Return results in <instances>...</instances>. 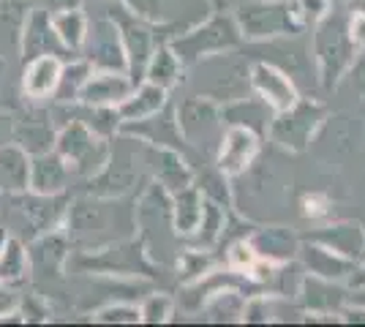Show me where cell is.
Wrapping results in <instances>:
<instances>
[{"label": "cell", "mask_w": 365, "mask_h": 327, "mask_svg": "<svg viewBox=\"0 0 365 327\" xmlns=\"http://www.w3.org/2000/svg\"><path fill=\"white\" fill-rule=\"evenodd\" d=\"M55 150L68 164V170H76L79 175H96L107 164V147L91 131V125L82 120L66 123L55 134Z\"/></svg>", "instance_id": "cell-1"}, {"label": "cell", "mask_w": 365, "mask_h": 327, "mask_svg": "<svg viewBox=\"0 0 365 327\" xmlns=\"http://www.w3.org/2000/svg\"><path fill=\"white\" fill-rule=\"evenodd\" d=\"M68 164L63 161V156L52 147L44 153L31 156V186L28 191L41 194V197H58L66 183H68Z\"/></svg>", "instance_id": "cell-2"}, {"label": "cell", "mask_w": 365, "mask_h": 327, "mask_svg": "<svg viewBox=\"0 0 365 327\" xmlns=\"http://www.w3.org/2000/svg\"><path fill=\"white\" fill-rule=\"evenodd\" d=\"M63 63L58 55H36L31 58L25 74H22V90L28 98H46L55 95L58 79H61Z\"/></svg>", "instance_id": "cell-3"}, {"label": "cell", "mask_w": 365, "mask_h": 327, "mask_svg": "<svg viewBox=\"0 0 365 327\" xmlns=\"http://www.w3.org/2000/svg\"><path fill=\"white\" fill-rule=\"evenodd\" d=\"M19 49L25 52V58H36V55H61L66 47L52 31L49 16L44 11H31L28 19H25V28H22Z\"/></svg>", "instance_id": "cell-4"}, {"label": "cell", "mask_w": 365, "mask_h": 327, "mask_svg": "<svg viewBox=\"0 0 365 327\" xmlns=\"http://www.w3.org/2000/svg\"><path fill=\"white\" fill-rule=\"evenodd\" d=\"M31 186V153L19 145L0 147V188L6 194H28Z\"/></svg>", "instance_id": "cell-5"}, {"label": "cell", "mask_w": 365, "mask_h": 327, "mask_svg": "<svg viewBox=\"0 0 365 327\" xmlns=\"http://www.w3.org/2000/svg\"><path fill=\"white\" fill-rule=\"evenodd\" d=\"M131 85L125 82V77L115 74V71H98V74H91L79 98L88 104V107H115L120 104L123 98L128 95Z\"/></svg>", "instance_id": "cell-6"}, {"label": "cell", "mask_w": 365, "mask_h": 327, "mask_svg": "<svg viewBox=\"0 0 365 327\" xmlns=\"http://www.w3.org/2000/svg\"><path fill=\"white\" fill-rule=\"evenodd\" d=\"M31 14L25 0H0V55H16L22 44V28Z\"/></svg>", "instance_id": "cell-7"}, {"label": "cell", "mask_w": 365, "mask_h": 327, "mask_svg": "<svg viewBox=\"0 0 365 327\" xmlns=\"http://www.w3.org/2000/svg\"><path fill=\"white\" fill-rule=\"evenodd\" d=\"M49 25H52L55 36L61 38V44L68 52L71 49H82L85 38H88V19H85V14L79 9H71V6H66L58 14L49 16Z\"/></svg>", "instance_id": "cell-8"}, {"label": "cell", "mask_w": 365, "mask_h": 327, "mask_svg": "<svg viewBox=\"0 0 365 327\" xmlns=\"http://www.w3.org/2000/svg\"><path fill=\"white\" fill-rule=\"evenodd\" d=\"M31 273V256L16 237H6L0 246V284H19Z\"/></svg>", "instance_id": "cell-9"}, {"label": "cell", "mask_w": 365, "mask_h": 327, "mask_svg": "<svg viewBox=\"0 0 365 327\" xmlns=\"http://www.w3.org/2000/svg\"><path fill=\"white\" fill-rule=\"evenodd\" d=\"M66 234L61 232H49L44 234L36 246H33L31 256L36 262V270L44 273V276H58L61 273L63 262H66Z\"/></svg>", "instance_id": "cell-10"}, {"label": "cell", "mask_w": 365, "mask_h": 327, "mask_svg": "<svg viewBox=\"0 0 365 327\" xmlns=\"http://www.w3.org/2000/svg\"><path fill=\"white\" fill-rule=\"evenodd\" d=\"M161 104H164V88L148 82L134 95H125L123 98L120 104H118V115L125 118V120H142V118L153 115Z\"/></svg>", "instance_id": "cell-11"}, {"label": "cell", "mask_w": 365, "mask_h": 327, "mask_svg": "<svg viewBox=\"0 0 365 327\" xmlns=\"http://www.w3.org/2000/svg\"><path fill=\"white\" fill-rule=\"evenodd\" d=\"M14 134L19 140V147H25L31 156L55 147V131L49 128L44 118H28L22 125H16Z\"/></svg>", "instance_id": "cell-12"}, {"label": "cell", "mask_w": 365, "mask_h": 327, "mask_svg": "<svg viewBox=\"0 0 365 327\" xmlns=\"http://www.w3.org/2000/svg\"><path fill=\"white\" fill-rule=\"evenodd\" d=\"M91 74H93L91 63H68V66H63L61 79H58V88H55V98L63 101V104L76 101Z\"/></svg>", "instance_id": "cell-13"}, {"label": "cell", "mask_w": 365, "mask_h": 327, "mask_svg": "<svg viewBox=\"0 0 365 327\" xmlns=\"http://www.w3.org/2000/svg\"><path fill=\"white\" fill-rule=\"evenodd\" d=\"M257 82H259V88H262L264 93L270 90V95H273V104L278 109H287L292 104V98H294V93H292V85H287V79L281 77V74H275L273 68L259 66V68H257Z\"/></svg>", "instance_id": "cell-14"}, {"label": "cell", "mask_w": 365, "mask_h": 327, "mask_svg": "<svg viewBox=\"0 0 365 327\" xmlns=\"http://www.w3.org/2000/svg\"><path fill=\"white\" fill-rule=\"evenodd\" d=\"M175 77H178V61H175V55H172L169 49L153 52L150 66H148V79H150L153 85L169 88V85L175 82Z\"/></svg>", "instance_id": "cell-15"}, {"label": "cell", "mask_w": 365, "mask_h": 327, "mask_svg": "<svg viewBox=\"0 0 365 327\" xmlns=\"http://www.w3.org/2000/svg\"><path fill=\"white\" fill-rule=\"evenodd\" d=\"M254 153V140L245 134V131H235L232 137H229L227 147H224V153H221V164L227 167V170H240L245 164V158Z\"/></svg>", "instance_id": "cell-16"}, {"label": "cell", "mask_w": 365, "mask_h": 327, "mask_svg": "<svg viewBox=\"0 0 365 327\" xmlns=\"http://www.w3.org/2000/svg\"><path fill=\"white\" fill-rule=\"evenodd\" d=\"M123 47H125V55L131 58L134 68H142L148 63V36H145V31L125 28V33H123Z\"/></svg>", "instance_id": "cell-17"}, {"label": "cell", "mask_w": 365, "mask_h": 327, "mask_svg": "<svg viewBox=\"0 0 365 327\" xmlns=\"http://www.w3.org/2000/svg\"><path fill=\"white\" fill-rule=\"evenodd\" d=\"M93 319L96 322H139L142 313L137 308H128V306H107V308L96 311Z\"/></svg>", "instance_id": "cell-18"}, {"label": "cell", "mask_w": 365, "mask_h": 327, "mask_svg": "<svg viewBox=\"0 0 365 327\" xmlns=\"http://www.w3.org/2000/svg\"><path fill=\"white\" fill-rule=\"evenodd\" d=\"M199 213L194 210V197L191 194H182L180 199H178V227H180L182 232H188L194 224H197Z\"/></svg>", "instance_id": "cell-19"}, {"label": "cell", "mask_w": 365, "mask_h": 327, "mask_svg": "<svg viewBox=\"0 0 365 327\" xmlns=\"http://www.w3.org/2000/svg\"><path fill=\"white\" fill-rule=\"evenodd\" d=\"M169 308H172V306H169L167 297H150L139 313H142L145 322H164L169 316Z\"/></svg>", "instance_id": "cell-20"}, {"label": "cell", "mask_w": 365, "mask_h": 327, "mask_svg": "<svg viewBox=\"0 0 365 327\" xmlns=\"http://www.w3.org/2000/svg\"><path fill=\"white\" fill-rule=\"evenodd\" d=\"M16 297L11 292H6V284H0V316L9 311V308H14Z\"/></svg>", "instance_id": "cell-21"}, {"label": "cell", "mask_w": 365, "mask_h": 327, "mask_svg": "<svg viewBox=\"0 0 365 327\" xmlns=\"http://www.w3.org/2000/svg\"><path fill=\"white\" fill-rule=\"evenodd\" d=\"M3 240H6V234H3V232H0V246H3Z\"/></svg>", "instance_id": "cell-22"}]
</instances>
